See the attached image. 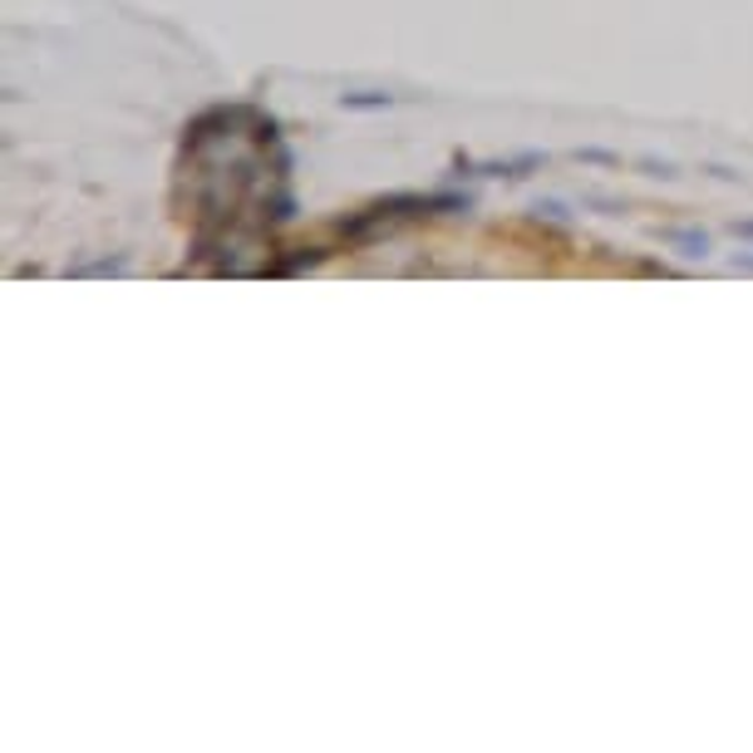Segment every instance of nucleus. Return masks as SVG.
<instances>
[{
	"label": "nucleus",
	"instance_id": "1",
	"mask_svg": "<svg viewBox=\"0 0 753 753\" xmlns=\"http://www.w3.org/2000/svg\"><path fill=\"white\" fill-rule=\"evenodd\" d=\"M660 242L675 247L684 261H704V257L714 251V242L700 232V227H665V232H660Z\"/></svg>",
	"mask_w": 753,
	"mask_h": 753
},
{
	"label": "nucleus",
	"instance_id": "2",
	"mask_svg": "<svg viewBox=\"0 0 753 753\" xmlns=\"http://www.w3.org/2000/svg\"><path fill=\"white\" fill-rule=\"evenodd\" d=\"M546 163V153H512V158H488V163H478V173L483 178H528L538 173Z\"/></svg>",
	"mask_w": 753,
	"mask_h": 753
},
{
	"label": "nucleus",
	"instance_id": "3",
	"mask_svg": "<svg viewBox=\"0 0 753 753\" xmlns=\"http://www.w3.org/2000/svg\"><path fill=\"white\" fill-rule=\"evenodd\" d=\"M532 222H552V227H572V217H566V208L562 202H538V208H532Z\"/></svg>",
	"mask_w": 753,
	"mask_h": 753
},
{
	"label": "nucleus",
	"instance_id": "4",
	"mask_svg": "<svg viewBox=\"0 0 753 753\" xmlns=\"http://www.w3.org/2000/svg\"><path fill=\"white\" fill-rule=\"evenodd\" d=\"M340 104L345 109H384L390 104V94H340Z\"/></svg>",
	"mask_w": 753,
	"mask_h": 753
},
{
	"label": "nucleus",
	"instance_id": "5",
	"mask_svg": "<svg viewBox=\"0 0 753 753\" xmlns=\"http://www.w3.org/2000/svg\"><path fill=\"white\" fill-rule=\"evenodd\" d=\"M641 168L650 178H675V163H670V158H641Z\"/></svg>",
	"mask_w": 753,
	"mask_h": 753
},
{
	"label": "nucleus",
	"instance_id": "6",
	"mask_svg": "<svg viewBox=\"0 0 753 753\" xmlns=\"http://www.w3.org/2000/svg\"><path fill=\"white\" fill-rule=\"evenodd\" d=\"M734 271H753V251H739V257H734Z\"/></svg>",
	"mask_w": 753,
	"mask_h": 753
},
{
	"label": "nucleus",
	"instance_id": "7",
	"mask_svg": "<svg viewBox=\"0 0 753 753\" xmlns=\"http://www.w3.org/2000/svg\"><path fill=\"white\" fill-rule=\"evenodd\" d=\"M734 232H739V237H753V217H739V222H734Z\"/></svg>",
	"mask_w": 753,
	"mask_h": 753
}]
</instances>
